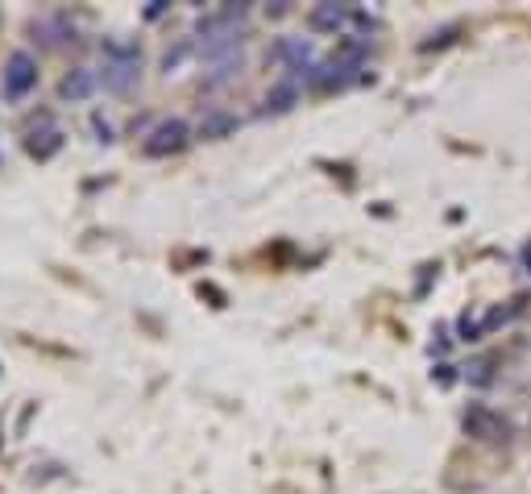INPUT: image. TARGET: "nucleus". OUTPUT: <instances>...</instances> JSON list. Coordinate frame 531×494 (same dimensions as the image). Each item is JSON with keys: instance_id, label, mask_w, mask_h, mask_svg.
I'll list each match as a JSON object with an SVG mask.
<instances>
[{"instance_id": "11", "label": "nucleus", "mask_w": 531, "mask_h": 494, "mask_svg": "<svg viewBox=\"0 0 531 494\" xmlns=\"http://www.w3.org/2000/svg\"><path fill=\"white\" fill-rule=\"evenodd\" d=\"M187 54H191V42H179L171 54H166V63H162V67H166V75H171V71H179V63L187 59Z\"/></svg>"}, {"instance_id": "6", "label": "nucleus", "mask_w": 531, "mask_h": 494, "mask_svg": "<svg viewBox=\"0 0 531 494\" xmlns=\"http://www.w3.org/2000/svg\"><path fill=\"white\" fill-rule=\"evenodd\" d=\"M307 21H312V30H324V34H341L345 25L353 21V9H349V5H316L312 13H307Z\"/></svg>"}, {"instance_id": "5", "label": "nucleus", "mask_w": 531, "mask_h": 494, "mask_svg": "<svg viewBox=\"0 0 531 494\" xmlns=\"http://www.w3.org/2000/svg\"><path fill=\"white\" fill-rule=\"evenodd\" d=\"M270 59L283 63L291 79H299V75L307 79V71L316 67V63H312V42H307V38H278V42L270 46Z\"/></svg>"}, {"instance_id": "8", "label": "nucleus", "mask_w": 531, "mask_h": 494, "mask_svg": "<svg viewBox=\"0 0 531 494\" xmlns=\"http://www.w3.org/2000/svg\"><path fill=\"white\" fill-rule=\"evenodd\" d=\"M237 125H241V121H237V113H225V108H208L204 121H200V129H195V133H200L204 142H220V137H229Z\"/></svg>"}, {"instance_id": "16", "label": "nucleus", "mask_w": 531, "mask_h": 494, "mask_svg": "<svg viewBox=\"0 0 531 494\" xmlns=\"http://www.w3.org/2000/svg\"><path fill=\"white\" fill-rule=\"evenodd\" d=\"M519 262H523V270L531 274V241H523V250H519Z\"/></svg>"}, {"instance_id": "14", "label": "nucleus", "mask_w": 531, "mask_h": 494, "mask_svg": "<svg viewBox=\"0 0 531 494\" xmlns=\"http://www.w3.org/2000/svg\"><path fill=\"white\" fill-rule=\"evenodd\" d=\"M436 382H440V387H449V382H453V366H436V374H432Z\"/></svg>"}, {"instance_id": "7", "label": "nucleus", "mask_w": 531, "mask_h": 494, "mask_svg": "<svg viewBox=\"0 0 531 494\" xmlns=\"http://www.w3.org/2000/svg\"><path fill=\"white\" fill-rule=\"evenodd\" d=\"M96 84H100V75H96V71H88V67H75L71 75H63L59 96H63V100H88V96L96 92Z\"/></svg>"}, {"instance_id": "4", "label": "nucleus", "mask_w": 531, "mask_h": 494, "mask_svg": "<svg viewBox=\"0 0 531 494\" xmlns=\"http://www.w3.org/2000/svg\"><path fill=\"white\" fill-rule=\"evenodd\" d=\"M0 88H5L9 100H25V96L38 88V59H34L30 50H13V54H9Z\"/></svg>"}, {"instance_id": "2", "label": "nucleus", "mask_w": 531, "mask_h": 494, "mask_svg": "<svg viewBox=\"0 0 531 494\" xmlns=\"http://www.w3.org/2000/svg\"><path fill=\"white\" fill-rule=\"evenodd\" d=\"M461 428H465L469 441H482V445H507L511 441V420L502 416V411H494L490 403H482V399L465 403Z\"/></svg>"}, {"instance_id": "3", "label": "nucleus", "mask_w": 531, "mask_h": 494, "mask_svg": "<svg viewBox=\"0 0 531 494\" xmlns=\"http://www.w3.org/2000/svg\"><path fill=\"white\" fill-rule=\"evenodd\" d=\"M187 142H191V125H187L183 117H166V121H158V125L146 133L142 150H146V158H166V154L187 150Z\"/></svg>"}, {"instance_id": "12", "label": "nucleus", "mask_w": 531, "mask_h": 494, "mask_svg": "<svg viewBox=\"0 0 531 494\" xmlns=\"http://www.w3.org/2000/svg\"><path fill=\"white\" fill-rule=\"evenodd\" d=\"M490 366H494L490 358H482V362H473V366H469V378H473V382H490Z\"/></svg>"}, {"instance_id": "9", "label": "nucleus", "mask_w": 531, "mask_h": 494, "mask_svg": "<svg viewBox=\"0 0 531 494\" xmlns=\"http://www.w3.org/2000/svg\"><path fill=\"white\" fill-rule=\"evenodd\" d=\"M295 104H299V79L283 75V79H278V84L270 88V96H266V108H262V113H291Z\"/></svg>"}, {"instance_id": "15", "label": "nucleus", "mask_w": 531, "mask_h": 494, "mask_svg": "<svg viewBox=\"0 0 531 494\" xmlns=\"http://www.w3.org/2000/svg\"><path fill=\"white\" fill-rule=\"evenodd\" d=\"M166 13V0H150V9H146V17L154 21V17H162Z\"/></svg>"}, {"instance_id": "1", "label": "nucleus", "mask_w": 531, "mask_h": 494, "mask_svg": "<svg viewBox=\"0 0 531 494\" xmlns=\"http://www.w3.org/2000/svg\"><path fill=\"white\" fill-rule=\"evenodd\" d=\"M100 54H104L100 88L113 92V96H125V92L137 84V79H142V50H137V42L104 38V42H100Z\"/></svg>"}, {"instance_id": "10", "label": "nucleus", "mask_w": 531, "mask_h": 494, "mask_svg": "<svg viewBox=\"0 0 531 494\" xmlns=\"http://www.w3.org/2000/svg\"><path fill=\"white\" fill-rule=\"evenodd\" d=\"M59 150H63V133H59V129L30 137V154H34V158H50V154H59Z\"/></svg>"}, {"instance_id": "13", "label": "nucleus", "mask_w": 531, "mask_h": 494, "mask_svg": "<svg viewBox=\"0 0 531 494\" xmlns=\"http://www.w3.org/2000/svg\"><path fill=\"white\" fill-rule=\"evenodd\" d=\"M92 125H96V133H100V142H104V146H113V142H117V137H113V125H108L104 117H96Z\"/></svg>"}, {"instance_id": "17", "label": "nucleus", "mask_w": 531, "mask_h": 494, "mask_svg": "<svg viewBox=\"0 0 531 494\" xmlns=\"http://www.w3.org/2000/svg\"><path fill=\"white\" fill-rule=\"evenodd\" d=\"M527 345H531V341H527Z\"/></svg>"}]
</instances>
